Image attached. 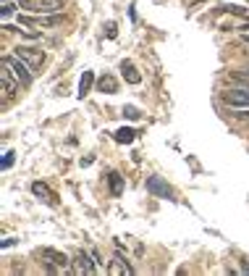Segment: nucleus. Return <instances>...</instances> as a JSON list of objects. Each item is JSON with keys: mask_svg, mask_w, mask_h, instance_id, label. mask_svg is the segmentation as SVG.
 Returning a JSON list of instances; mask_svg holds the SVG:
<instances>
[{"mask_svg": "<svg viewBox=\"0 0 249 276\" xmlns=\"http://www.w3.org/2000/svg\"><path fill=\"white\" fill-rule=\"evenodd\" d=\"M241 40H244V45H249V34H241Z\"/></svg>", "mask_w": 249, "mask_h": 276, "instance_id": "obj_21", "label": "nucleus"}, {"mask_svg": "<svg viewBox=\"0 0 249 276\" xmlns=\"http://www.w3.org/2000/svg\"><path fill=\"white\" fill-rule=\"evenodd\" d=\"M147 187H150L152 192H157V195H165V197H171V190L165 187V184H160L157 179H150V182H147Z\"/></svg>", "mask_w": 249, "mask_h": 276, "instance_id": "obj_15", "label": "nucleus"}, {"mask_svg": "<svg viewBox=\"0 0 249 276\" xmlns=\"http://www.w3.org/2000/svg\"><path fill=\"white\" fill-rule=\"evenodd\" d=\"M124 116L134 121V119H139V111H137V108H134V105H126V108H124Z\"/></svg>", "mask_w": 249, "mask_h": 276, "instance_id": "obj_17", "label": "nucleus"}, {"mask_svg": "<svg viewBox=\"0 0 249 276\" xmlns=\"http://www.w3.org/2000/svg\"><path fill=\"white\" fill-rule=\"evenodd\" d=\"M3 66H5L11 74L16 76V82H18L21 87H29V85H31V69H29L21 58H18V55H16V58L5 55V58H3Z\"/></svg>", "mask_w": 249, "mask_h": 276, "instance_id": "obj_1", "label": "nucleus"}, {"mask_svg": "<svg viewBox=\"0 0 249 276\" xmlns=\"http://www.w3.org/2000/svg\"><path fill=\"white\" fill-rule=\"evenodd\" d=\"M92 82H94V74H92V71H84V74H81V82H79V98H87V92H89V87H92Z\"/></svg>", "mask_w": 249, "mask_h": 276, "instance_id": "obj_11", "label": "nucleus"}, {"mask_svg": "<svg viewBox=\"0 0 249 276\" xmlns=\"http://www.w3.org/2000/svg\"><path fill=\"white\" fill-rule=\"evenodd\" d=\"M16 55H18L24 63H27L31 71H37V69L45 63V53H42V50H40V48H29V45H18V48H16Z\"/></svg>", "mask_w": 249, "mask_h": 276, "instance_id": "obj_2", "label": "nucleus"}, {"mask_svg": "<svg viewBox=\"0 0 249 276\" xmlns=\"http://www.w3.org/2000/svg\"><path fill=\"white\" fill-rule=\"evenodd\" d=\"M97 89L100 92H105V95H113V92H118V79L113 74H103L97 79Z\"/></svg>", "mask_w": 249, "mask_h": 276, "instance_id": "obj_7", "label": "nucleus"}, {"mask_svg": "<svg viewBox=\"0 0 249 276\" xmlns=\"http://www.w3.org/2000/svg\"><path fill=\"white\" fill-rule=\"evenodd\" d=\"M42 258H47V263H55V266H68L66 255L63 253H55V250H40Z\"/></svg>", "mask_w": 249, "mask_h": 276, "instance_id": "obj_10", "label": "nucleus"}, {"mask_svg": "<svg viewBox=\"0 0 249 276\" xmlns=\"http://www.w3.org/2000/svg\"><path fill=\"white\" fill-rule=\"evenodd\" d=\"M121 71H124V79L129 82V85H139V79H142V76H139V71H137V66H134L131 61H124V63H121Z\"/></svg>", "mask_w": 249, "mask_h": 276, "instance_id": "obj_8", "label": "nucleus"}, {"mask_svg": "<svg viewBox=\"0 0 249 276\" xmlns=\"http://www.w3.org/2000/svg\"><path fill=\"white\" fill-rule=\"evenodd\" d=\"M31 192H34V195H40L42 197V200H53V192H50V187H47V184H42V182H34V184H31Z\"/></svg>", "mask_w": 249, "mask_h": 276, "instance_id": "obj_12", "label": "nucleus"}, {"mask_svg": "<svg viewBox=\"0 0 249 276\" xmlns=\"http://www.w3.org/2000/svg\"><path fill=\"white\" fill-rule=\"evenodd\" d=\"M108 179H110V195H121L124 192V179H121L118 174H108Z\"/></svg>", "mask_w": 249, "mask_h": 276, "instance_id": "obj_14", "label": "nucleus"}, {"mask_svg": "<svg viewBox=\"0 0 249 276\" xmlns=\"http://www.w3.org/2000/svg\"><path fill=\"white\" fill-rule=\"evenodd\" d=\"M76 263H79V268L84 274H97V260H94V255H89L87 250H76Z\"/></svg>", "mask_w": 249, "mask_h": 276, "instance_id": "obj_5", "label": "nucleus"}, {"mask_svg": "<svg viewBox=\"0 0 249 276\" xmlns=\"http://www.w3.org/2000/svg\"><path fill=\"white\" fill-rule=\"evenodd\" d=\"M110 274H126V276H134V268L129 266V260L124 258V255H113V260H110Z\"/></svg>", "mask_w": 249, "mask_h": 276, "instance_id": "obj_6", "label": "nucleus"}, {"mask_svg": "<svg viewBox=\"0 0 249 276\" xmlns=\"http://www.w3.org/2000/svg\"><path fill=\"white\" fill-rule=\"evenodd\" d=\"M239 116H241V119H247V121H249V113H247V111H244V113H239Z\"/></svg>", "mask_w": 249, "mask_h": 276, "instance_id": "obj_22", "label": "nucleus"}, {"mask_svg": "<svg viewBox=\"0 0 249 276\" xmlns=\"http://www.w3.org/2000/svg\"><path fill=\"white\" fill-rule=\"evenodd\" d=\"M58 21H61V16H47V18H42L45 27H53V24H58Z\"/></svg>", "mask_w": 249, "mask_h": 276, "instance_id": "obj_19", "label": "nucleus"}, {"mask_svg": "<svg viewBox=\"0 0 249 276\" xmlns=\"http://www.w3.org/2000/svg\"><path fill=\"white\" fill-rule=\"evenodd\" d=\"M231 79L241 82L244 87H249V71H231Z\"/></svg>", "mask_w": 249, "mask_h": 276, "instance_id": "obj_16", "label": "nucleus"}, {"mask_svg": "<svg viewBox=\"0 0 249 276\" xmlns=\"http://www.w3.org/2000/svg\"><path fill=\"white\" fill-rule=\"evenodd\" d=\"M116 142H121V145H129V142H134V129H129V126L118 129V132H116Z\"/></svg>", "mask_w": 249, "mask_h": 276, "instance_id": "obj_13", "label": "nucleus"}, {"mask_svg": "<svg viewBox=\"0 0 249 276\" xmlns=\"http://www.w3.org/2000/svg\"><path fill=\"white\" fill-rule=\"evenodd\" d=\"M223 100L233 108H249V89H231L223 95Z\"/></svg>", "mask_w": 249, "mask_h": 276, "instance_id": "obj_4", "label": "nucleus"}, {"mask_svg": "<svg viewBox=\"0 0 249 276\" xmlns=\"http://www.w3.org/2000/svg\"><path fill=\"white\" fill-rule=\"evenodd\" d=\"M14 8H16L14 3H3V11H0V14H3V18H8L11 14H14Z\"/></svg>", "mask_w": 249, "mask_h": 276, "instance_id": "obj_18", "label": "nucleus"}, {"mask_svg": "<svg viewBox=\"0 0 249 276\" xmlns=\"http://www.w3.org/2000/svg\"><path fill=\"white\" fill-rule=\"evenodd\" d=\"M11 155H14V153H5V158H3V169H8V166H11Z\"/></svg>", "mask_w": 249, "mask_h": 276, "instance_id": "obj_20", "label": "nucleus"}, {"mask_svg": "<svg viewBox=\"0 0 249 276\" xmlns=\"http://www.w3.org/2000/svg\"><path fill=\"white\" fill-rule=\"evenodd\" d=\"M18 5L27 11H40V14H58V11H63V0H18Z\"/></svg>", "mask_w": 249, "mask_h": 276, "instance_id": "obj_3", "label": "nucleus"}, {"mask_svg": "<svg viewBox=\"0 0 249 276\" xmlns=\"http://www.w3.org/2000/svg\"><path fill=\"white\" fill-rule=\"evenodd\" d=\"M0 79H3V95H5V98H11V95L16 92V82L11 79V71H8L5 66H3V74H0Z\"/></svg>", "mask_w": 249, "mask_h": 276, "instance_id": "obj_9", "label": "nucleus"}]
</instances>
